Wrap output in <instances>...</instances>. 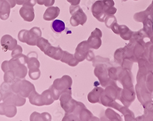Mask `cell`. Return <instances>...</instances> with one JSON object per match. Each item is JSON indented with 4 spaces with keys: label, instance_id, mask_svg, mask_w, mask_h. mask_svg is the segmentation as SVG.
Wrapping results in <instances>:
<instances>
[{
    "label": "cell",
    "instance_id": "1",
    "mask_svg": "<svg viewBox=\"0 0 153 121\" xmlns=\"http://www.w3.org/2000/svg\"><path fill=\"white\" fill-rule=\"evenodd\" d=\"M72 84V78L67 75L55 80L53 84L49 88L51 91L53 99L55 100H58L63 93L71 90Z\"/></svg>",
    "mask_w": 153,
    "mask_h": 121
},
{
    "label": "cell",
    "instance_id": "2",
    "mask_svg": "<svg viewBox=\"0 0 153 121\" xmlns=\"http://www.w3.org/2000/svg\"><path fill=\"white\" fill-rule=\"evenodd\" d=\"M42 32L39 27H34L30 30H22L18 34V39L29 46H36L38 39L41 37Z\"/></svg>",
    "mask_w": 153,
    "mask_h": 121
},
{
    "label": "cell",
    "instance_id": "3",
    "mask_svg": "<svg viewBox=\"0 0 153 121\" xmlns=\"http://www.w3.org/2000/svg\"><path fill=\"white\" fill-rule=\"evenodd\" d=\"M11 88L13 92L25 98L29 97L30 93L35 90L34 85L29 81L16 78L12 83Z\"/></svg>",
    "mask_w": 153,
    "mask_h": 121
},
{
    "label": "cell",
    "instance_id": "4",
    "mask_svg": "<svg viewBox=\"0 0 153 121\" xmlns=\"http://www.w3.org/2000/svg\"><path fill=\"white\" fill-rule=\"evenodd\" d=\"M70 12L72 15L70 22L73 26H78L80 24L84 25L87 22V15L79 5H71Z\"/></svg>",
    "mask_w": 153,
    "mask_h": 121
},
{
    "label": "cell",
    "instance_id": "5",
    "mask_svg": "<svg viewBox=\"0 0 153 121\" xmlns=\"http://www.w3.org/2000/svg\"><path fill=\"white\" fill-rule=\"evenodd\" d=\"M9 66L10 70L14 71L16 78L22 79L26 76L28 70L25 64L21 63L15 57L9 60Z\"/></svg>",
    "mask_w": 153,
    "mask_h": 121
},
{
    "label": "cell",
    "instance_id": "6",
    "mask_svg": "<svg viewBox=\"0 0 153 121\" xmlns=\"http://www.w3.org/2000/svg\"><path fill=\"white\" fill-rule=\"evenodd\" d=\"M3 102L6 104H12L16 107H21L25 105L26 99L25 97L15 93L13 91L3 93Z\"/></svg>",
    "mask_w": 153,
    "mask_h": 121
},
{
    "label": "cell",
    "instance_id": "7",
    "mask_svg": "<svg viewBox=\"0 0 153 121\" xmlns=\"http://www.w3.org/2000/svg\"><path fill=\"white\" fill-rule=\"evenodd\" d=\"M90 47L87 41H84L79 43L75 49L74 58L78 62H83L88 56L90 52Z\"/></svg>",
    "mask_w": 153,
    "mask_h": 121
},
{
    "label": "cell",
    "instance_id": "8",
    "mask_svg": "<svg viewBox=\"0 0 153 121\" xmlns=\"http://www.w3.org/2000/svg\"><path fill=\"white\" fill-rule=\"evenodd\" d=\"M91 11L93 16L99 22H103L106 15L104 11L102 0H99L95 1L92 6Z\"/></svg>",
    "mask_w": 153,
    "mask_h": 121
},
{
    "label": "cell",
    "instance_id": "9",
    "mask_svg": "<svg viewBox=\"0 0 153 121\" xmlns=\"http://www.w3.org/2000/svg\"><path fill=\"white\" fill-rule=\"evenodd\" d=\"M102 31L99 28H96L87 41L90 48L95 49H99L102 45Z\"/></svg>",
    "mask_w": 153,
    "mask_h": 121
},
{
    "label": "cell",
    "instance_id": "10",
    "mask_svg": "<svg viewBox=\"0 0 153 121\" xmlns=\"http://www.w3.org/2000/svg\"><path fill=\"white\" fill-rule=\"evenodd\" d=\"M1 45L4 51H13L18 45V41L9 34L3 36L1 39Z\"/></svg>",
    "mask_w": 153,
    "mask_h": 121
},
{
    "label": "cell",
    "instance_id": "11",
    "mask_svg": "<svg viewBox=\"0 0 153 121\" xmlns=\"http://www.w3.org/2000/svg\"><path fill=\"white\" fill-rule=\"evenodd\" d=\"M17 114L16 106L4 102L0 103V115H5L8 118H13Z\"/></svg>",
    "mask_w": 153,
    "mask_h": 121
},
{
    "label": "cell",
    "instance_id": "12",
    "mask_svg": "<svg viewBox=\"0 0 153 121\" xmlns=\"http://www.w3.org/2000/svg\"><path fill=\"white\" fill-rule=\"evenodd\" d=\"M19 14L23 19L26 22H33L35 18L33 7L23 4L19 10Z\"/></svg>",
    "mask_w": 153,
    "mask_h": 121
},
{
    "label": "cell",
    "instance_id": "13",
    "mask_svg": "<svg viewBox=\"0 0 153 121\" xmlns=\"http://www.w3.org/2000/svg\"><path fill=\"white\" fill-rule=\"evenodd\" d=\"M11 5L7 0H0V19L6 20L10 16Z\"/></svg>",
    "mask_w": 153,
    "mask_h": 121
},
{
    "label": "cell",
    "instance_id": "14",
    "mask_svg": "<svg viewBox=\"0 0 153 121\" xmlns=\"http://www.w3.org/2000/svg\"><path fill=\"white\" fill-rule=\"evenodd\" d=\"M63 52L64 51L59 47H53L51 46L44 53L50 58L56 60H60L62 57Z\"/></svg>",
    "mask_w": 153,
    "mask_h": 121
},
{
    "label": "cell",
    "instance_id": "15",
    "mask_svg": "<svg viewBox=\"0 0 153 121\" xmlns=\"http://www.w3.org/2000/svg\"><path fill=\"white\" fill-rule=\"evenodd\" d=\"M60 13V9L57 7H48L43 15V19L47 21H51L57 18Z\"/></svg>",
    "mask_w": 153,
    "mask_h": 121
},
{
    "label": "cell",
    "instance_id": "16",
    "mask_svg": "<svg viewBox=\"0 0 153 121\" xmlns=\"http://www.w3.org/2000/svg\"><path fill=\"white\" fill-rule=\"evenodd\" d=\"M103 91V89L100 87L95 88L88 95V100L91 103L100 102V97L102 96Z\"/></svg>",
    "mask_w": 153,
    "mask_h": 121
},
{
    "label": "cell",
    "instance_id": "17",
    "mask_svg": "<svg viewBox=\"0 0 153 121\" xmlns=\"http://www.w3.org/2000/svg\"><path fill=\"white\" fill-rule=\"evenodd\" d=\"M60 60L61 62L67 63L71 66H75L79 63V62L74 58L73 54H71L66 51L63 52L62 57Z\"/></svg>",
    "mask_w": 153,
    "mask_h": 121
},
{
    "label": "cell",
    "instance_id": "18",
    "mask_svg": "<svg viewBox=\"0 0 153 121\" xmlns=\"http://www.w3.org/2000/svg\"><path fill=\"white\" fill-rule=\"evenodd\" d=\"M29 101L32 105L37 106H44L42 95H39L36 91L34 90L30 93L28 97Z\"/></svg>",
    "mask_w": 153,
    "mask_h": 121
},
{
    "label": "cell",
    "instance_id": "19",
    "mask_svg": "<svg viewBox=\"0 0 153 121\" xmlns=\"http://www.w3.org/2000/svg\"><path fill=\"white\" fill-rule=\"evenodd\" d=\"M51 28L53 32L59 34L65 29V25L62 20L56 19L53 21L51 24Z\"/></svg>",
    "mask_w": 153,
    "mask_h": 121
},
{
    "label": "cell",
    "instance_id": "20",
    "mask_svg": "<svg viewBox=\"0 0 153 121\" xmlns=\"http://www.w3.org/2000/svg\"><path fill=\"white\" fill-rule=\"evenodd\" d=\"M41 95L44 105H50L54 102V99L50 89L43 92Z\"/></svg>",
    "mask_w": 153,
    "mask_h": 121
},
{
    "label": "cell",
    "instance_id": "21",
    "mask_svg": "<svg viewBox=\"0 0 153 121\" xmlns=\"http://www.w3.org/2000/svg\"><path fill=\"white\" fill-rule=\"evenodd\" d=\"M27 57L28 59L27 61V64L29 69H34L39 68L40 64L37 57L33 56L29 57V56H27Z\"/></svg>",
    "mask_w": 153,
    "mask_h": 121
},
{
    "label": "cell",
    "instance_id": "22",
    "mask_svg": "<svg viewBox=\"0 0 153 121\" xmlns=\"http://www.w3.org/2000/svg\"><path fill=\"white\" fill-rule=\"evenodd\" d=\"M36 46L41 49L42 52H45L51 45L50 44L48 40L44 37H41L38 39Z\"/></svg>",
    "mask_w": 153,
    "mask_h": 121
},
{
    "label": "cell",
    "instance_id": "23",
    "mask_svg": "<svg viewBox=\"0 0 153 121\" xmlns=\"http://www.w3.org/2000/svg\"><path fill=\"white\" fill-rule=\"evenodd\" d=\"M16 79L15 74L12 70H9L4 73V82L12 84Z\"/></svg>",
    "mask_w": 153,
    "mask_h": 121
},
{
    "label": "cell",
    "instance_id": "24",
    "mask_svg": "<svg viewBox=\"0 0 153 121\" xmlns=\"http://www.w3.org/2000/svg\"><path fill=\"white\" fill-rule=\"evenodd\" d=\"M80 114V120L83 121H87L91 119L92 116H93V114L85 108V107L84 108L81 110Z\"/></svg>",
    "mask_w": 153,
    "mask_h": 121
},
{
    "label": "cell",
    "instance_id": "25",
    "mask_svg": "<svg viewBox=\"0 0 153 121\" xmlns=\"http://www.w3.org/2000/svg\"><path fill=\"white\" fill-rule=\"evenodd\" d=\"M29 75L31 80L34 81L38 80L40 77V70L39 68L34 69H29Z\"/></svg>",
    "mask_w": 153,
    "mask_h": 121
},
{
    "label": "cell",
    "instance_id": "26",
    "mask_svg": "<svg viewBox=\"0 0 153 121\" xmlns=\"http://www.w3.org/2000/svg\"><path fill=\"white\" fill-rule=\"evenodd\" d=\"M18 5H28L33 7L36 4V0H15Z\"/></svg>",
    "mask_w": 153,
    "mask_h": 121
},
{
    "label": "cell",
    "instance_id": "27",
    "mask_svg": "<svg viewBox=\"0 0 153 121\" xmlns=\"http://www.w3.org/2000/svg\"><path fill=\"white\" fill-rule=\"evenodd\" d=\"M0 90L3 93L12 92L11 84L10 83L4 81L0 86Z\"/></svg>",
    "mask_w": 153,
    "mask_h": 121
},
{
    "label": "cell",
    "instance_id": "28",
    "mask_svg": "<svg viewBox=\"0 0 153 121\" xmlns=\"http://www.w3.org/2000/svg\"><path fill=\"white\" fill-rule=\"evenodd\" d=\"M37 3L39 5H45L46 7H52L55 0H36Z\"/></svg>",
    "mask_w": 153,
    "mask_h": 121
},
{
    "label": "cell",
    "instance_id": "29",
    "mask_svg": "<svg viewBox=\"0 0 153 121\" xmlns=\"http://www.w3.org/2000/svg\"><path fill=\"white\" fill-rule=\"evenodd\" d=\"M30 121H43L42 115L36 111L33 112L30 116Z\"/></svg>",
    "mask_w": 153,
    "mask_h": 121
},
{
    "label": "cell",
    "instance_id": "30",
    "mask_svg": "<svg viewBox=\"0 0 153 121\" xmlns=\"http://www.w3.org/2000/svg\"><path fill=\"white\" fill-rule=\"evenodd\" d=\"M23 49L20 45H17L16 47L13 50L11 53V56L12 58L15 57L16 56L22 53Z\"/></svg>",
    "mask_w": 153,
    "mask_h": 121
},
{
    "label": "cell",
    "instance_id": "31",
    "mask_svg": "<svg viewBox=\"0 0 153 121\" xmlns=\"http://www.w3.org/2000/svg\"><path fill=\"white\" fill-rule=\"evenodd\" d=\"M1 70L4 73L10 70L9 66V60H4L2 63L1 65Z\"/></svg>",
    "mask_w": 153,
    "mask_h": 121
},
{
    "label": "cell",
    "instance_id": "32",
    "mask_svg": "<svg viewBox=\"0 0 153 121\" xmlns=\"http://www.w3.org/2000/svg\"><path fill=\"white\" fill-rule=\"evenodd\" d=\"M102 1L104 6L107 7H113L114 5V2L113 0H102Z\"/></svg>",
    "mask_w": 153,
    "mask_h": 121
},
{
    "label": "cell",
    "instance_id": "33",
    "mask_svg": "<svg viewBox=\"0 0 153 121\" xmlns=\"http://www.w3.org/2000/svg\"><path fill=\"white\" fill-rule=\"evenodd\" d=\"M68 3H70L72 5H79L81 0H67Z\"/></svg>",
    "mask_w": 153,
    "mask_h": 121
},
{
    "label": "cell",
    "instance_id": "34",
    "mask_svg": "<svg viewBox=\"0 0 153 121\" xmlns=\"http://www.w3.org/2000/svg\"><path fill=\"white\" fill-rule=\"evenodd\" d=\"M7 1L10 3L11 8H14V7H15L16 5V1L15 0H7Z\"/></svg>",
    "mask_w": 153,
    "mask_h": 121
},
{
    "label": "cell",
    "instance_id": "35",
    "mask_svg": "<svg viewBox=\"0 0 153 121\" xmlns=\"http://www.w3.org/2000/svg\"><path fill=\"white\" fill-rule=\"evenodd\" d=\"M3 93L1 92V91L0 90V102L3 100Z\"/></svg>",
    "mask_w": 153,
    "mask_h": 121
}]
</instances>
